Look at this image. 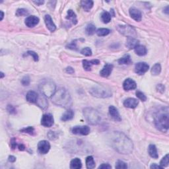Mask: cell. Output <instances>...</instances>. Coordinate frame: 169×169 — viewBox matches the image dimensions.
Returning <instances> with one entry per match:
<instances>
[{
    "label": "cell",
    "instance_id": "obj_2",
    "mask_svg": "<svg viewBox=\"0 0 169 169\" xmlns=\"http://www.w3.org/2000/svg\"><path fill=\"white\" fill-rule=\"evenodd\" d=\"M51 98L54 104L61 107H67L71 102L70 92L64 88H59L56 90Z\"/></svg>",
    "mask_w": 169,
    "mask_h": 169
},
{
    "label": "cell",
    "instance_id": "obj_28",
    "mask_svg": "<svg viewBox=\"0 0 169 169\" xmlns=\"http://www.w3.org/2000/svg\"><path fill=\"white\" fill-rule=\"evenodd\" d=\"M118 62L120 65H130L132 63V61L130 55H126L120 59H119Z\"/></svg>",
    "mask_w": 169,
    "mask_h": 169
},
{
    "label": "cell",
    "instance_id": "obj_21",
    "mask_svg": "<svg viewBox=\"0 0 169 169\" xmlns=\"http://www.w3.org/2000/svg\"><path fill=\"white\" fill-rule=\"evenodd\" d=\"M139 44V40L135 39L134 37H128L126 40V46L129 49L135 48V46H137Z\"/></svg>",
    "mask_w": 169,
    "mask_h": 169
},
{
    "label": "cell",
    "instance_id": "obj_43",
    "mask_svg": "<svg viewBox=\"0 0 169 169\" xmlns=\"http://www.w3.org/2000/svg\"><path fill=\"white\" fill-rule=\"evenodd\" d=\"M77 40H73L71 42V43L69 44L66 48H68L69 49H71V50H77Z\"/></svg>",
    "mask_w": 169,
    "mask_h": 169
},
{
    "label": "cell",
    "instance_id": "obj_56",
    "mask_svg": "<svg viewBox=\"0 0 169 169\" xmlns=\"http://www.w3.org/2000/svg\"><path fill=\"white\" fill-rule=\"evenodd\" d=\"M4 76H5L4 73L3 72H1V79H3V78L4 77Z\"/></svg>",
    "mask_w": 169,
    "mask_h": 169
},
{
    "label": "cell",
    "instance_id": "obj_35",
    "mask_svg": "<svg viewBox=\"0 0 169 169\" xmlns=\"http://www.w3.org/2000/svg\"><path fill=\"white\" fill-rule=\"evenodd\" d=\"M169 164V159H168V154H166L164 157L162 159V160L160 162V166L161 167H165L167 166Z\"/></svg>",
    "mask_w": 169,
    "mask_h": 169
},
{
    "label": "cell",
    "instance_id": "obj_55",
    "mask_svg": "<svg viewBox=\"0 0 169 169\" xmlns=\"http://www.w3.org/2000/svg\"><path fill=\"white\" fill-rule=\"evenodd\" d=\"M164 12H165V13L168 15V6L166 7V9H165V11H164Z\"/></svg>",
    "mask_w": 169,
    "mask_h": 169
},
{
    "label": "cell",
    "instance_id": "obj_19",
    "mask_svg": "<svg viewBox=\"0 0 169 169\" xmlns=\"http://www.w3.org/2000/svg\"><path fill=\"white\" fill-rule=\"evenodd\" d=\"M139 104V101L137 99L134 98H128L126 99L123 102V106L126 108H135Z\"/></svg>",
    "mask_w": 169,
    "mask_h": 169
},
{
    "label": "cell",
    "instance_id": "obj_15",
    "mask_svg": "<svg viewBox=\"0 0 169 169\" xmlns=\"http://www.w3.org/2000/svg\"><path fill=\"white\" fill-rule=\"evenodd\" d=\"M113 70V65L110 63H106L102 68V70L100 71V75L103 77H108L111 74Z\"/></svg>",
    "mask_w": 169,
    "mask_h": 169
},
{
    "label": "cell",
    "instance_id": "obj_23",
    "mask_svg": "<svg viewBox=\"0 0 169 169\" xmlns=\"http://www.w3.org/2000/svg\"><path fill=\"white\" fill-rule=\"evenodd\" d=\"M74 117V112H73L71 109H68V110L65 112L62 116H61V120L63 121V122H66V121H69L72 120Z\"/></svg>",
    "mask_w": 169,
    "mask_h": 169
},
{
    "label": "cell",
    "instance_id": "obj_37",
    "mask_svg": "<svg viewBox=\"0 0 169 169\" xmlns=\"http://www.w3.org/2000/svg\"><path fill=\"white\" fill-rule=\"evenodd\" d=\"M116 168L118 169H126L128 168L127 164L122 161H118L116 163Z\"/></svg>",
    "mask_w": 169,
    "mask_h": 169
},
{
    "label": "cell",
    "instance_id": "obj_36",
    "mask_svg": "<svg viewBox=\"0 0 169 169\" xmlns=\"http://www.w3.org/2000/svg\"><path fill=\"white\" fill-rule=\"evenodd\" d=\"M21 132L26 133V134H28L30 135H34V128L32 127V126H28L27 128H25L21 130Z\"/></svg>",
    "mask_w": 169,
    "mask_h": 169
},
{
    "label": "cell",
    "instance_id": "obj_3",
    "mask_svg": "<svg viewBox=\"0 0 169 169\" xmlns=\"http://www.w3.org/2000/svg\"><path fill=\"white\" fill-rule=\"evenodd\" d=\"M39 89L44 97L46 98H51L55 93L56 87L55 83L50 79H44L40 83Z\"/></svg>",
    "mask_w": 169,
    "mask_h": 169
},
{
    "label": "cell",
    "instance_id": "obj_30",
    "mask_svg": "<svg viewBox=\"0 0 169 169\" xmlns=\"http://www.w3.org/2000/svg\"><path fill=\"white\" fill-rule=\"evenodd\" d=\"M45 97H44V95L42 97H39V100H38V101L37 102V105L42 109L46 108L47 106H48V102H47L46 99V98H45Z\"/></svg>",
    "mask_w": 169,
    "mask_h": 169
},
{
    "label": "cell",
    "instance_id": "obj_7",
    "mask_svg": "<svg viewBox=\"0 0 169 169\" xmlns=\"http://www.w3.org/2000/svg\"><path fill=\"white\" fill-rule=\"evenodd\" d=\"M118 31L126 37H134L136 35L135 30L132 26L130 25H118L117 26Z\"/></svg>",
    "mask_w": 169,
    "mask_h": 169
},
{
    "label": "cell",
    "instance_id": "obj_13",
    "mask_svg": "<svg viewBox=\"0 0 169 169\" xmlns=\"http://www.w3.org/2000/svg\"><path fill=\"white\" fill-rule=\"evenodd\" d=\"M40 21V19L39 17H37V16L32 15V16H28V17L25 19V25L27 26L28 27H34L36 25H37L39 24Z\"/></svg>",
    "mask_w": 169,
    "mask_h": 169
},
{
    "label": "cell",
    "instance_id": "obj_42",
    "mask_svg": "<svg viewBox=\"0 0 169 169\" xmlns=\"http://www.w3.org/2000/svg\"><path fill=\"white\" fill-rule=\"evenodd\" d=\"M27 55H29V56H31L32 58H33V59H34V61H39V55L36 53L34 51H28L27 52Z\"/></svg>",
    "mask_w": 169,
    "mask_h": 169
},
{
    "label": "cell",
    "instance_id": "obj_47",
    "mask_svg": "<svg viewBox=\"0 0 169 169\" xmlns=\"http://www.w3.org/2000/svg\"><path fill=\"white\" fill-rule=\"evenodd\" d=\"M112 168V166L109 165L108 163H102L101 165L99 166V168H104V169H110Z\"/></svg>",
    "mask_w": 169,
    "mask_h": 169
},
{
    "label": "cell",
    "instance_id": "obj_45",
    "mask_svg": "<svg viewBox=\"0 0 169 169\" xmlns=\"http://www.w3.org/2000/svg\"><path fill=\"white\" fill-rule=\"evenodd\" d=\"M157 91L161 92V93H163L164 92H165V87L164 86L163 84H159L157 85Z\"/></svg>",
    "mask_w": 169,
    "mask_h": 169
},
{
    "label": "cell",
    "instance_id": "obj_51",
    "mask_svg": "<svg viewBox=\"0 0 169 169\" xmlns=\"http://www.w3.org/2000/svg\"><path fill=\"white\" fill-rule=\"evenodd\" d=\"M151 168H163V167H161L160 165H157V164H153L151 166H150Z\"/></svg>",
    "mask_w": 169,
    "mask_h": 169
},
{
    "label": "cell",
    "instance_id": "obj_38",
    "mask_svg": "<svg viewBox=\"0 0 169 169\" xmlns=\"http://www.w3.org/2000/svg\"><path fill=\"white\" fill-rule=\"evenodd\" d=\"M28 15V11L25 9H18L16 11V15L17 17L25 16Z\"/></svg>",
    "mask_w": 169,
    "mask_h": 169
},
{
    "label": "cell",
    "instance_id": "obj_18",
    "mask_svg": "<svg viewBox=\"0 0 169 169\" xmlns=\"http://www.w3.org/2000/svg\"><path fill=\"white\" fill-rule=\"evenodd\" d=\"M100 63V61L99 59H92V60L89 61L87 59L83 60V68L85 71H90L91 70V67L92 65H99Z\"/></svg>",
    "mask_w": 169,
    "mask_h": 169
},
{
    "label": "cell",
    "instance_id": "obj_40",
    "mask_svg": "<svg viewBox=\"0 0 169 169\" xmlns=\"http://www.w3.org/2000/svg\"><path fill=\"white\" fill-rule=\"evenodd\" d=\"M136 96L138 99L139 100H141V101L145 102L147 101V97L145 95L144 93H143L142 92L139 91V90H137L136 92Z\"/></svg>",
    "mask_w": 169,
    "mask_h": 169
},
{
    "label": "cell",
    "instance_id": "obj_20",
    "mask_svg": "<svg viewBox=\"0 0 169 169\" xmlns=\"http://www.w3.org/2000/svg\"><path fill=\"white\" fill-rule=\"evenodd\" d=\"M39 98V95L35 91H29L26 95V99L30 103H37Z\"/></svg>",
    "mask_w": 169,
    "mask_h": 169
},
{
    "label": "cell",
    "instance_id": "obj_50",
    "mask_svg": "<svg viewBox=\"0 0 169 169\" xmlns=\"http://www.w3.org/2000/svg\"><path fill=\"white\" fill-rule=\"evenodd\" d=\"M8 160L9 162H11V163H14V162H15V161H16V157H15L12 156V155L9 156Z\"/></svg>",
    "mask_w": 169,
    "mask_h": 169
},
{
    "label": "cell",
    "instance_id": "obj_52",
    "mask_svg": "<svg viewBox=\"0 0 169 169\" xmlns=\"http://www.w3.org/2000/svg\"><path fill=\"white\" fill-rule=\"evenodd\" d=\"M18 148L20 150V151H24V150H25V146H24L23 144H19L18 145Z\"/></svg>",
    "mask_w": 169,
    "mask_h": 169
},
{
    "label": "cell",
    "instance_id": "obj_32",
    "mask_svg": "<svg viewBox=\"0 0 169 169\" xmlns=\"http://www.w3.org/2000/svg\"><path fill=\"white\" fill-rule=\"evenodd\" d=\"M101 20L104 23H108L111 21V15L107 11L102 12L101 14Z\"/></svg>",
    "mask_w": 169,
    "mask_h": 169
},
{
    "label": "cell",
    "instance_id": "obj_1",
    "mask_svg": "<svg viewBox=\"0 0 169 169\" xmlns=\"http://www.w3.org/2000/svg\"><path fill=\"white\" fill-rule=\"evenodd\" d=\"M110 145L113 149L121 154H130L132 152L134 145L129 137L123 133L114 132L110 137Z\"/></svg>",
    "mask_w": 169,
    "mask_h": 169
},
{
    "label": "cell",
    "instance_id": "obj_16",
    "mask_svg": "<svg viewBox=\"0 0 169 169\" xmlns=\"http://www.w3.org/2000/svg\"><path fill=\"white\" fill-rule=\"evenodd\" d=\"M130 15L133 19L135 21L139 22L141 21L142 15L141 11L135 8H132L130 9Z\"/></svg>",
    "mask_w": 169,
    "mask_h": 169
},
{
    "label": "cell",
    "instance_id": "obj_31",
    "mask_svg": "<svg viewBox=\"0 0 169 169\" xmlns=\"http://www.w3.org/2000/svg\"><path fill=\"white\" fill-rule=\"evenodd\" d=\"M86 166H87V168H89V169H92V168H95L96 164H95L94 159L92 156H89L87 157V159H86Z\"/></svg>",
    "mask_w": 169,
    "mask_h": 169
},
{
    "label": "cell",
    "instance_id": "obj_12",
    "mask_svg": "<svg viewBox=\"0 0 169 169\" xmlns=\"http://www.w3.org/2000/svg\"><path fill=\"white\" fill-rule=\"evenodd\" d=\"M137 84L136 83L130 78L126 79L123 83V88L125 90H131L136 89Z\"/></svg>",
    "mask_w": 169,
    "mask_h": 169
},
{
    "label": "cell",
    "instance_id": "obj_10",
    "mask_svg": "<svg viewBox=\"0 0 169 169\" xmlns=\"http://www.w3.org/2000/svg\"><path fill=\"white\" fill-rule=\"evenodd\" d=\"M54 122L53 116L50 114H46L42 116L41 119V124L46 128H50L53 126Z\"/></svg>",
    "mask_w": 169,
    "mask_h": 169
},
{
    "label": "cell",
    "instance_id": "obj_14",
    "mask_svg": "<svg viewBox=\"0 0 169 169\" xmlns=\"http://www.w3.org/2000/svg\"><path fill=\"white\" fill-rule=\"evenodd\" d=\"M44 21L45 24H46V27L48 28L50 32H54L56 29V26L54 23L53 22V21L52 19V17L50 15H46L44 17Z\"/></svg>",
    "mask_w": 169,
    "mask_h": 169
},
{
    "label": "cell",
    "instance_id": "obj_49",
    "mask_svg": "<svg viewBox=\"0 0 169 169\" xmlns=\"http://www.w3.org/2000/svg\"><path fill=\"white\" fill-rule=\"evenodd\" d=\"M66 73H70V74H73V73L75 72L74 70H73V68H71V67H68L66 69Z\"/></svg>",
    "mask_w": 169,
    "mask_h": 169
},
{
    "label": "cell",
    "instance_id": "obj_5",
    "mask_svg": "<svg viewBox=\"0 0 169 169\" xmlns=\"http://www.w3.org/2000/svg\"><path fill=\"white\" fill-rule=\"evenodd\" d=\"M155 124L156 128L159 130L164 132H167L169 126V118L168 112L166 111V112L159 113L157 116Z\"/></svg>",
    "mask_w": 169,
    "mask_h": 169
},
{
    "label": "cell",
    "instance_id": "obj_26",
    "mask_svg": "<svg viewBox=\"0 0 169 169\" xmlns=\"http://www.w3.org/2000/svg\"><path fill=\"white\" fill-rule=\"evenodd\" d=\"M81 167L82 163L79 158H75L71 160L70 163V168L71 169H79Z\"/></svg>",
    "mask_w": 169,
    "mask_h": 169
},
{
    "label": "cell",
    "instance_id": "obj_48",
    "mask_svg": "<svg viewBox=\"0 0 169 169\" xmlns=\"http://www.w3.org/2000/svg\"><path fill=\"white\" fill-rule=\"evenodd\" d=\"M11 146L12 147V149H15L17 146H18L17 144V143H16V141H15V138H13V139H11Z\"/></svg>",
    "mask_w": 169,
    "mask_h": 169
},
{
    "label": "cell",
    "instance_id": "obj_4",
    "mask_svg": "<svg viewBox=\"0 0 169 169\" xmlns=\"http://www.w3.org/2000/svg\"><path fill=\"white\" fill-rule=\"evenodd\" d=\"M83 116L87 122L91 125L99 124L101 120V117L99 112L92 108H85L83 111Z\"/></svg>",
    "mask_w": 169,
    "mask_h": 169
},
{
    "label": "cell",
    "instance_id": "obj_41",
    "mask_svg": "<svg viewBox=\"0 0 169 169\" xmlns=\"http://www.w3.org/2000/svg\"><path fill=\"white\" fill-rule=\"evenodd\" d=\"M30 83V79L28 76H25L21 79V83L23 86H28Z\"/></svg>",
    "mask_w": 169,
    "mask_h": 169
},
{
    "label": "cell",
    "instance_id": "obj_22",
    "mask_svg": "<svg viewBox=\"0 0 169 169\" xmlns=\"http://www.w3.org/2000/svg\"><path fill=\"white\" fill-rule=\"evenodd\" d=\"M134 50H135V52L136 53L137 55L139 56H146L147 53L146 47L145 46H143V45H140V44H138L137 46L135 47Z\"/></svg>",
    "mask_w": 169,
    "mask_h": 169
},
{
    "label": "cell",
    "instance_id": "obj_39",
    "mask_svg": "<svg viewBox=\"0 0 169 169\" xmlns=\"http://www.w3.org/2000/svg\"><path fill=\"white\" fill-rule=\"evenodd\" d=\"M81 53L85 56H90L92 55V50L90 48L86 47V48H85L81 50Z\"/></svg>",
    "mask_w": 169,
    "mask_h": 169
},
{
    "label": "cell",
    "instance_id": "obj_44",
    "mask_svg": "<svg viewBox=\"0 0 169 169\" xmlns=\"http://www.w3.org/2000/svg\"><path fill=\"white\" fill-rule=\"evenodd\" d=\"M7 110H8L9 112L11 114H15L17 113L15 108L12 105H8V107H7Z\"/></svg>",
    "mask_w": 169,
    "mask_h": 169
},
{
    "label": "cell",
    "instance_id": "obj_34",
    "mask_svg": "<svg viewBox=\"0 0 169 169\" xmlns=\"http://www.w3.org/2000/svg\"><path fill=\"white\" fill-rule=\"evenodd\" d=\"M97 34L99 36V37H105V36L110 34V30L108 29V28H99L96 31Z\"/></svg>",
    "mask_w": 169,
    "mask_h": 169
},
{
    "label": "cell",
    "instance_id": "obj_46",
    "mask_svg": "<svg viewBox=\"0 0 169 169\" xmlns=\"http://www.w3.org/2000/svg\"><path fill=\"white\" fill-rule=\"evenodd\" d=\"M48 135V137H49L50 139H52V140L55 139H56V138H58V136H57V134H56L55 132H49Z\"/></svg>",
    "mask_w": 169,
    "mask_h": 169
},
{
    "label": "cell",
    "instance_id": "obj_6",
    "mask_svg": "<svg viewBox=\"0 0 169 169\" xmlns=\"http://www.w3.org/2000/svg\"><path fill=\"white\" fill-rule=\"evenodd\" d=\"M89 92L93 97L102 99L108 98L112 95L109 88L104 86H95L90 89Z\"/></svg>",
    "mask_w": 169,
    "mask_h": 169
},
{
    "label": "cell",
    "instance_id": "obj_54",
    "mask_svg": "<svg viewBox=\"0 0 169 169\" xmlns=\"http://www.w3.org/2000/svg\"><path fill=\"white\" fill-rule=\"evenodd\" d=\"M3 17H4V13H3V12L2 11H1V21L3 20Z\"/></svg>",
    "mask_w": 169,
    "mask_h": 169
},
{
    "label": "cell",
    "instance_id": "obj_9",
    "mask_svg": "<svg viewBox=\"0 0 169 169\" xmlns=\"http://www.w3.org/2000/svg\"><path fill=\"white\" fill-rule=\"evenodd\" d=\"M149 66L148 64L146 62H139L137 63L135 66V72L137 74L141 75L146 73L149 70Z\"/></svg>",
    "mask_w": 169,
    "mask_h": 169
},
{
    "label": "cell",
    "instance_id": "obj_11",
    "mask_svg": "<svg viewBox=\"0 0 169 169\" xmlns=\"http://www.w3.org/2000/svg\"><path fill=\"white\" fill-rule=\"evenodd\" d=\"M38 149L41 154H46L48 153L50 149V144L46 140L40 141L38 144Z\"/></svg>",
    "mask_w": 169,
    "mask_h": 169
},
{
    "label": "cell",
    "instance_id": "obj_29",
    "mask_svg": "<svg viewBox=\"0 0 169 169\" xmlns=\"http://www.w3.org/2000/svg\"><path fill=\"white\" fill-rule=\"evenodd\" d=\"M161 72V66L160 63H157L152 67L151 73L153 75H159Z\"/></svg>",
    "mask_w": 169,
    "mask_h": 169
},
{
    "label": "cell",
    "instance_id": "obj_25",
    "mask_svg": "<svg viewBox=\"0 0 169 169\" xmlns=\"http://www.w3.org/2000/svg\"><path fill=\"white\" fill-rule=\"evenodd\" d=\"M66 19L69 21H71L72 23L74 24V25H76V24L77 23V16H76V14L75 13V12L73 10H71V9L68 10V15L66 16Z\"/></svg>",
    "mask_w": 169,
    "mask_h": 169
},
{
    "label": "cell",
    "instance_id": "obj_53",
    "mask_svg": "<svg viewBox=\"0 0 169 169\" xmlns=\"http://www.w3.org/2000/svg\"><path fill=\"white\" fill-rule=\"evenodd\" d=\"M33 3H34L37 6H41V5L44 4V1H33Z\"/></svg>",
    "mask_w": 169,
    "mask_h": 169
},
{
    "label": "cell",
    "instance_id": "obj_27",
    "mask_svg": "<svg viewBox=\"0 0 169 169\" xmlns=\"http://www.w3.org/2000/svg\"><path fill=\"white\" fill-rule=\"evenodd\" d=\"M93 1L89 0V1H81V6L85 11H89L93 7Z\"/></svg>",
    "mask_w": 169,
    "mask_h": 169
},
{
    "label": "cell",
    "instance_id": "obj_17",
    "mask_svg": "<svg viewBox=\"0 0 169 169\" xmlns=\"http://www.w3.org/2000/svg\"><path fill=\"white\" fill-rule=\"evenodd\" d=\"M109 113L111 117L114 120L117 121V122H120L122 120V118L120 115V113L118 110V109L114 106H110L109 107Z\"/></svg>",
    "mask_w": 169,
    "mask_h": 169
},
{
    "label": "cell",
    "instance_id": "obj_33",
    "mask_svg": "<svg viewBox=\"0 0 169 169\" xmlns=\"http://www.w3.org/2000/svg\"><path fill=\"white\" fill-rule=\"evenodd\" d=\"M85 32H86L87 34L89 36L94 34L95 32H96V27H95V25H92V24L88 25L86 28H85Z\"/></svg>",
    "mask_w": 169,
    "mask_h": 169
},
{
    "label": "cell",
    "instance_id": "obj_8",
    "mask_svg": "<svg viewBox=\"0 0 169 169\" xmlns=\"http://www.w3.org/2000/svg\"><path fill=\"white\" fill-rule=\"evenodd\" d=\"M90 128L87 126H75L71 130V132L75 135H87L90 133Z\"/></svg>",
    "mask_w": 169,
    "mask_h": 169
},
{
    "label": "cell",
    "instance_id": "obj_24",
    "mask_svg": "<svg viewBox=\"0 0 169 169\" xmlns=\"http://www.w3.org/2000/svg\"><path fill=\"white\" fill-rule=\"evenodd\" d=\"M148 152L149 155L152 158H153L155 159H158L159 157V155L157 152V149L156 146L153 144L149 145V148H148Z\"/></svg>",
    "mask_w": 169,
    "mask_h": 169
}]
</instances>
